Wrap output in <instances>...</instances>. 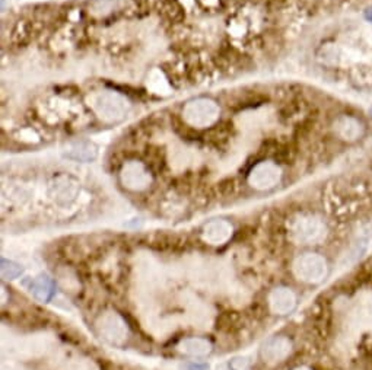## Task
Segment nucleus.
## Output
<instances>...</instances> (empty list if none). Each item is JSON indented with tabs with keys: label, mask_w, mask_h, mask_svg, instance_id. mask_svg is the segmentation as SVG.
<instances>
[{
	"label": "nucleus",
	"mask_w": 372,
	"mask_h": 370,
	"mask_svg": "<svg viewBox=\"0 0 372 370\" xmlns=\"http://www.w3.org/2000/svg\"><path fill=\"white\" fill-rule=\"evenodd\" d=\"M92 108L102 121L118 123L127 117L130 102L117 92L104 90L92 98Z\"/></svg>",
	"instance_id": "nucleus-1"
},
{
	"label": "nucleus",
	"mask_w": 372,
	"mask_h": 370,
	"mask_svg": "<svg viewBox=\"0 0 372 370\" xmlns=\"http://www.w3.org/2000/svg\"><path fill=\"white\" fill-rule=\"evenodd\" d=\"M219 107L215 101L197 98L185 104L183 110L184 120L193 127H210L219 118Z\"/></svg>",
	"instance_id": "nucleus-2"
},
{
	"label": "nucleus",
	"mask_w": 372,
	"mask_h": 370,
	"mask_svg": "<svg viewBox=\"0 0 372 370\" xmlns=\"http://www.w3.org/2000/svg\"><path fill=\"white\" fill-rule=\"evenodd\" d=\"M292 235L305 245H314L324 241L327 228L323 220L315 216H301L292 224Z\"/></svg>",
	"instance_id": "nucleus-3"
},
{
	"label": "nucleus",
	"mask_w": 372,
	"mask_h": 370,
	"mask_svg": "<svg viewBox=\"0 0 372 370\" xmlns=\"http://www.w3.org/2000/svg\"><path fill=\"white\" fill-rule=\"evenodd\" d=\"M294 270L298 279L307 283H320L326 279L328 273L327 261L318 254H305L299 257Z\"/></svg>",
	"instance_id": "nucleus-4"
},
{
	"label": "nucleus",
	"mask_w": 372,
	"mask_h": 370,
	"mask_svg": "<svg viewBox=\"0 0 372 370\" xmlns=\"http://www.w3.org/2000/svg\"><path fill=\"white\" fill-rule=\"evenodd\" d=\"M282 171L273 162H260L251 169L248 182L257 190H270L281 182Z\"/></svg>",
	"instance_id": "nucleus-5"
},
{
	"label": "nucleus",
	"mask_w": 372,
	"mask_h": 370,
	"mask_svg": "<svg viewBox=\"0 0 372 370\" xmlns=\"http://www.w3.org/2000/svg\"><path fill=\"white\" fill-rule=\"evenodd\" d=\"M151 181L152 178L149 171L145 168L143 164L138 161L127 162L122 169V182L129 190L133 191L145 190L151 184Z\"/></svg>",
	"instance_id": "nucleus-6"
},
{
	"label": "nucleus",
	"mask_w": 372,
	"mask_h": 370,
	"mask_svg": "<svg viewBox=\"0 0 372 370\" xmlns=\"http://www.w3.org/2000/svg\"><path fill=\"white\" fill-rule=\"evenodd\" d=\"M336 136L348 143H355L365 136V126L352 115H340L333 124Z\"/></svg>",
	"instance_id": "nucleus-7"
},
{
	"label": "nucleus",
	"mask_w": 372,
	"mask_h": 370,
	"mask_svg": "<svg viewBox=\"0 0 372 370\" xmlns=\"http://www.w3.org/2000/svg\"><path fill=\"white\" fill-rule=\"evenodd\" d=\"M79 193V185L71 177H59L50 185V195L59 204L73 202Z\"/></svg>",
	"instance_id": "nucleus-8"
},
{
	"label": "nucleus",
	"mask_w": 372,
	"mask_h": 370,
	"mask_svg": "<svg viewBox=\"0 0 372 370\" xmlns=\"http://www.w3.org/2000/svg\"><path fill=\"white\" fill-rule=\"evenodd\" d=\"M270 308L277 315H288L297 306V296L288 287L275 289L270 295Z\"/></svg>",
	"instance_id": "nucleus-9"
},
{
	"label": "nucleus",
	"mask_w": 372,
	"mask_h": 370,
	"mask_svg": "<svg viewBox=\"0 0 372 370\" xmlns=\"http://www.w3.org/2000/svg\"><path fill=\"white\" fill-rule=\"evenodd\" d=\"M100 331L104 335V338H107L113 342H120L127 335V328L124 322L114 313L105 315L104 318H101Z\"/></svg>",
	"instance_id": "nucleus-10"
},
{
	"label": "nucleus",
	"mask_w": 372,
	"mask_h": 370,
	"mask_svg": "<svg viewBox=\"0 0 372 370\" xmlns=\"http://www.w3.org/2000/svg\"><path fill=\"white\" fill-rule=\"evenodd\" d=\"M292 344L285 337H275L263 349V358L269 363L282 362L290 353Z\"/></svg>",
	"instance_id": "nucleus-11"
},
{
	"label": "nucleus",
	"mask_w": 372,
	"mask_h": 370,
	"mask_svg": "<svg viewBox=\"0 0 372 370\" xmlns=\"http://www.w3.org/2000/svg\"><path fill=\"white\" fill-rule=\"evenodd\" d=\"M232 228L228 222L225 220H214L207 223L203 229L205 241L210 242L212 245L223 244L231 236Z\"/></svg>",
	"instance_id": "nucleus-12"
},
{
	"label": "nucleus",
	"mask_w": 372,
	"mask_h": 370,
	"mask_svg": "<svg viewBox=\"0 0 372 370\" xmlns=\"http://www.w3.org/2000/svg\"><path fill=\"white\" fill-rule=\"evenodd\" d=\"M64 155L68 156L69 159H73V161L91 162V161H94L97 157L98 150H97L94 143H91V142H77V143L71 144V146L66 149Z\"/></svg>",
	"instance_id": "nucleus-13"
},
{
	"label": "nucleus",
	"mask_w": 372,
	"mask_h": 370,
	"mask_svg": "<svg viewBox=\"0 0 372 370\" xmlns=\"http://www.w3.org/2000/svg\"><path fill=\"white\" fill-rule=\"evenodd\" d=\"M212 346L210 342H207L206 340H201V338H190V340H184L180 344V350L192 354V356H205L210 351Z\"/></svg>",
	"instance_id": "nucleus-14"
},
{
	"label": "nucleus",
	"mask_w": 372,
	"mask_h": 370,
	"mask_svg": "<svg viewBox=\"0 0 372 370\" xmlns=\"http://www.w3.org/2000/svg\"><path fill=\"white\" fill-rule=\"evenodd\" d=\"M31 292L39 300H48L53 295V282L47 275H39L31 284Z\"/></svg>",
	"instance_id": "nucleus-15"
},
{
	"label": "nucleus",
	"mask_w": 372,
	"mask_h": 370,
	"mask_svg": "<svg viewBox=\"0 0 372 370\" xmlns=\"http://www.w3.org/2000/svg\"><path fill=\"white\" fill-rule=\"evenodd\" d=\"M22 273V269L18 266V264L12 262V261H2V275L5 279H17Z\"/></svg>",
	"instance_id": "nucleus-16"
},
{
	"label": "nucleus",
	"mask_w": 372,
	"mask_h": 370,
	"mask_svg": "<svg viewBox=\"0 0 372 370\" xmlns=\"http://www.w3.org/2000/svg\"><path fill=\"white\" fill-rule=\"evenodd\" d=\"M366 18H368V21H371V22H372V8L366 10Z\"/></svg>",
	"instance_id": "nucleus-17"
},
{
	"label": "nucleus",
	"mask_w": 372,
	"mask_h": 370,
	"mask_svg": "<svg viewBox=\"0 0 372 370\" xmlns=\"http://www.w3.org/2000/svg\"><path fill=\"white\" fill-rule=\"evenodd\" d=\"M295 370H311L310 367H297Z\"/></svg>",
	"instance_id": "nucleus-18"
},
{
	"label": "nucleus",
	"mask_w": 372,
	"mask_h": 370,
	"mask_svg": "<svg viewBox=\"0 0 372 370\" xmlns=\"http://www.w3.org/2000/svg\"><path fill=\"white\" fill-rule=\"evenodd\" d=\"M369 113H371V117H372V107H371V110H369Z\"/></svg>",
	"instance_id": "nucleus-19"
}]
</instances>
